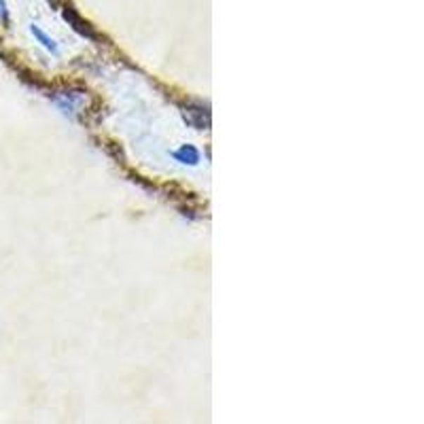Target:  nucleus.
I'll return each instance as SVG.
<instances>
[{
	"mask_svg": "<svg viewBox=\"0 0 424 424\" xmlns=\"http://www.w3.org/2000/svg\"><path fill=\"white\" fill-rule=\"evenodd\" d=\"M183 115H185L187 124L195 126L197 130H206L210 126V113H208L206 106H201V104H187Z\"/></svg>",
	"mask_w": 424,
	"mask_h": 424,
	"instance_id": "1",
	"label": "nucleus"
},
{
	"mask_svg": "<svg viewBox=\"0 0 424 424\" xmlns=\"http://www.w3.org/2000/svg\"><path fill=\"white\" fill-rule=\"evenodd\" d=\"M62 15H64V20L79 32V34H83V37H87V39H95V34H93V30H91V26L72 9V7H62Z\"/></svg>",
	"mask_w": 424,
	"mask_h": 424,
	"instance_id": "2",
	"label": "nucleus"
},
{
	"mask_svg": "<svg viewBox=\"0 0 424 424\" xmlns=\"http://www.w3.org/2000/svg\"><path fill=\"white\" fill-rule=\"evenodd\" d=\"M53 100L60 104V109L64 111V113H72L77 106L81 104V100H83V93L81 91H62L60 95H53Z\"/></svg>",
	"mask_w": 424,
	"mask_h": 424,
	"instance_id": "3",
	"label": "nucleus"
},
{
	"mask_svg": "<svg viewBox=\"0 0 424 424\" xmlns=\"http://www.w3.org/2000/svg\"><path fill=\"white\" fill-rule=\"evenodd\" d=\"M174 159L183 166H197L199 164V151L193 147V145H183L180 149H176L174 153Z\"/></svg>",
	"mask_w": 424,
	"mask_h": 424,
	"instance_id": "4",
	"label": "nucleus"
},
{
	"mask_svg": "<svg viewBox=\"0 0 424 424\" xmlns=\"http://www.w3.org/2000/svg\"><path fill=\"white\" fill-rule=\"evenodd\" d=\"M30 32H32V37L47 49V51H51L53 55H58L60 53V47H58V43H55V39L53 37H49L41 26H37V24H32L30 26Z\"/></svg>",
	"mask_w": 424,
	"mask_h": 424,
	"instance_id": "5",
	"label": "nucleus"
},
{
	"mask_svg": "<svg viewBox=\"0 0 424 424\" xmlns=\"http://www.w3.org/2000/svg\"><path fill=\"white\" fill-rule=\"evenodd\" d=\"M0 24H9V9L5 0H0Z\"/></svg>",
	"mask_w": 424,
	"mask_h": 424,
	"instance_id": "6",
	"label": "nucleus"
}]
</instances>
